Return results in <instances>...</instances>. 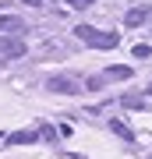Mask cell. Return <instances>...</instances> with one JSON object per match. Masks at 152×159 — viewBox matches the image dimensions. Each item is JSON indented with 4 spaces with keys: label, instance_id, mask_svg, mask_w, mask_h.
<instances>
[{
    "label": "cell",
    "instance_id": "obj_1",
    "mask_svg": "<svg viewBox=\"0 0 152 159\" xmlns=\"http://www.w3.org/2000/svg\"><path fill=\"white\" fill-rule=\"evenodd\" d=\"M74 35H78V39H85L89 46H96V50H110V46L120 43L113 32H99V29H92V25H78V29H74Z\"/></svg>",
    "mask_w": 152,
    "mask_h": 159
},
{
    "label": "cell",
    "instance_id": "obj_2",
    "mask_svg": "<svg viewBox=\"0 0 152 159\" xmlns=\"http://www.w3.org/2000/svg\"><path fill=\"white\" fill-rule=\"evenodd\" d=\"M28 46L18 43V39H0V57H25Z\"/></svg>",
    "mask_w": 152,
    "mask_h": 159
},
{
    "label": "cell",
    "instance_id": "obj_3",
    "mask_svg": "<svg viewBox=\"0 0 152 159\" xmlns=\"http://www.w3.org/2000/svg\"><path fill=\"white\" fill-rule=\"evenodd\" d=\"M0 32H25V21L11 18V14H0Z\"/></svg>",
    "mask_w": 152,
    "mask_h": 159
},
{
    "label": "cell",
    "instance_id": "obj_4",
    "mask_svg": "<svg viewBox=\"0 0 152 159\" xmlns=\"http://www.w3.org/2000/svg\"><path fill=\"white\" fill-rule=\"evenodd\" d=\"M149 7H135V11H127V18H124V25H131V29H135V25H141V21H149Z\"/></svg>",
    "mask_w": 152,
    "mask_h": 159
},
{
    "label": "cell",
    "instance_id": "obj_5",
    "mask_svg": "<svg viewBox=\"0 0 152 159\" xmlns=\"http://www.w3.org/2000/svg\"><path fill=\"white\" fill-rule=\"evenodd\" d=\"M50 89L53 92H78V81H71V78L60 74V78H50Z\"/></svg>",
    "mask_w": 152,
    "mask_h": 159
},
{
    "label": "cell",
    "instance_id": "obj_6",
    "mask_svg": "<svg viewBox=\"0 0 152 159\" xmlns=\"http://www.w3.org/2000/svg\"><path fill=\"white\" fill-rule=\"evenodd\" d=\"M113 78H117V81H127L131 78V67H124V64H120V67H106V81H113Z\"/></svg>",
    "mask_w": 152,
    "mask_h": 159
},
{
    "label": "cell",
    "instance_id": "obj_7",
    "mask_svg": "<svg viewBox=\"0 0 152 159\" xmlns=\"http://www.w3.org/2000/svg\"><path fill=\"white\" fill-rule=\"evenodd\" d=\"M110 127H113V131H117V134H120V138H127V142H135V134H131V127L124 124V120H110Z\"/></svg>",
    "mask_w": 152,
    "mask_h": 159
},
{
    "label": "cell",
    "instance_id": "obj_8",
    "mask_svg": "<svg viewBox=\"0 0 152 159\" xmlns=\"http://www.w3.org/2000/svg\"><path fill=\"white\" fill-rule=\"evenodd\" d=\"M35 138H39L35 131H18V134L11 138V142H14V145H28V142H35Z\"/></svg>",
    "mask_w": 152,
    "mask_h": 159
},
{
    "label": "cell",
    "instance_id": "obj_9",
    "mask_svg": "<svg viewBox=\"0 0 152 159\" xmlns=\"http://www.w3.org/2000/svg\"><path fill=\"white\" fill-rule=\"evenodd\" d=\"M124 106H131V110H138V106H141V96H124Z\"/></svg>",
    "mask_w": 152,
    "mask_h": 159
},
{
    "label": "cell",
    "instance_id": "obj_10",
    "mask_svg": "<svg viewBox=\"0 0 152 159\" xmlns=\"http://www.w3.org/2000/svg\"><path fill=\"white\" fill-rule=\"evenodd\" d=\"M67 4H71V7H92L96 0H67Z\"/></svg>",
    "mask_w": 152,
    "mask_h": 159
},
{
    "label": "cell",
    "instance_id": "obj_11",
    "mask_svg": "<svg viewBox=\"0 0 152 159\" xmlns=\"http://www.w3.org/2000/svg\"><path fill=\"white\" fill-rule=\"evenodd\" d=\"M21 4H28V7H43V0H21Z\"/></svg>",
    "mask_w": 152,
    "mask_h": 159
}]
</instances>
